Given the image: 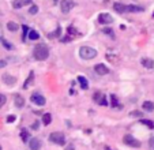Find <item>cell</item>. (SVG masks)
I'll return each mask as SVG.
<instances>
[{
  "label": "cell",
  "mask_w": 154,
  "mask_h": 150,
  "mask_svg": "<svg viewBox=\"0 0 154 150\" xmlns=\"http://www.w3.org/2000/svg\"><path fill=\"white\" fill-rule=\"evenodd\" d=\"M66 150H74V146L72 145H68V146L66 147Z\"/></svg>",
  "instance_id": "37"
},
{
  "label": "cell",
  "mask_w": 154,
  "mask_h": 150,
  "mask_svg": "<svg viewBox=\"0 0 154 150\" xmlns=\"http://www.w3.org/2000/svg\"><path fill=\"white\" fill-rule=\"evenodd\" d=\"M3 81H4V83H7V85H14L15 82H17V79H15L14 77H11V75L6 74V75H3Z\"/></svg>",
  "instance_id": "15"
},
{
  "label": "cell",
  "mask_w": 154,
  "mask_h": 150,
  "mask_svg": "<svg viewBox=\"0 0 154 150\" xmlns=\"http://www.w3.org/2000/svg\"><path fill=\"white\" fill-rule=\"evenodd\" d=\"M105 150H112V149H109V147H108V146H106V147H105Z\"/></svg>",
  "instance_id": "39"
},
{
  "label": "cell",
  "mask_w": 154,
  "mask_h": 150,
  "mask_svg": "<svg viewBox=\"0 0 154 150\" xmlns=\"http://www.w3.org/2000/svg\"><path fill=\"white\" fill-rule=\"evenodd\" d=\"M149 146H150L151 150H154V136H151V138L149 139Z\"/></svg>",
  "instance_id": "31"
},
{
  "label": "cell",
  "mask_w": 154,
  "mask_h": 150,
  "mask_svg": "<svg viewBox=\"0 0 154 150\" xmlns=\"http://www.w3.org/2000/svg\"><path fill=\"white\" fill-rule=\"evenodd\" d=\"M104 33H106V34L111 36V37H115V36H113V30L109 29V27H105V29H104Z\"/></svg>",
  "instance_id": "29"
},
{
  "label": "cell",
  "mask_w": 154,
  "mask_h": 150,
  "mask_svg": "<svg viewBox=\"0 0 154 150\" xmlns=\"http://www.w3.org/2000/svg\"><path fill=\"white\" fill-rule=\"evenodd\" d=\"M79 56L85 60H90V59H94L97 56V51L94 48H90V46H82L79 49Z\"/></svg>",
  "instance_id": "2"
},
{
  "label": "cell",
  "mask_w": 154,
  "mask_h": 150,
  "mask_svg": "<svg viewBox=\"0 0 154 150\" xmlns=\"http://www.w3.org/2000/svg\"><path fill=\"white\" fill-rule=\"evenodd\" d=\"M49 141L56 145H66V136H64L63 133L56 131V133H52L49 135Z\"/></svg>",
  "instance_id": "3"
},
{
  "label": "cell",
  "mask_w": 154,
  "mask_h": 150,
  "mask_svg": "<svg viewBox=\"0 0 154 150\" xmlns=\"http://www.w3.org/2000/svg\"><path fill=\"white\" fill-rule=\"evenodd\" d=\"M60 33H61V29H60V26H57V30H56V33H55V32H53V33H51V34H49V38L59 37V36H60Z\"/></svg>",
  "instance_id": "25"
},
{
  "label": "cell",
  "mask_w": 154,
  "mask_h": 150,
  "mask_svg": "<svg viewBox=\"0 0 154 150\" xmlns=\"http://www.w3.org/2000/svg\"><path fill=\"white\" fill-rule=\"evenodd\" d=\"M30 100H32L33 104L38 105V107H42V105H45V97H42V95L38 94V93H35V94H32Z\"/></svg>",
  "instance_id": "6"
},
{
  "label": "cell",
  "mask_w": 154,
  "mask_h": 150,
  "mask_svg": "<svg viewBox=\"0 0 154 150\" xmlns=\"http://www.w3.org/2000/svg\"><path fill=\"white\" fill-rule=\"evenodd\" d=\"M142 107H143V109L147 111V112H151V111L154 109V104L151 101H145L142 104Z\"/></svg>",
  "instance_id": "17"
},
{
  "label": "cell",
  "mask_w": 154,
  "mask_h": 150,
  "mask_svg": "<svg viewBox=\"0 0 154 150\" xmlns=\"http://www.w3.org/2000/svg\"><path fill=\"white\" fill-rule=\"evenodd\" d=\"M75 7V2L74 0H61L60 3V8H61V12H64V14H67V12H70L71 10Z\"/></svg>",
  "instance_id": "4"
},
{
  "label": "cell",
  "mask_w": 154,
  "mask_h": 150,
  "mask_svg": "<svg viewBox=\"0 0 154 150\" xmlns=\"http://www.w3.org/2000/svg\"><path fill=\"white\" fill-rule=\"evenodd\" d=\"M33 128H34V130H37V128H38V123H35L34 126H33Z\"/></svg>",
  "instance_id": "38"
},
{
  "label": "cell",
  "mask_w": 154,
  "mask_h": 150,
  "mask_svg": "<svg viewBox=\"0 0 154 150\" xmlns=\"http://www.w3.org/2000/svg\"><path fill=\"white\" fill-rule=\"evenodd\" d=\"M29 12H30V14H32V15H35V14H37V12H38V7L35 6V4H33V6L30 7Z\"/></svg>",
  "instance_id": "26"
},
{
  "label": "cell",
  "mask_w": 154,
  "mask_h": 150,
  "mask_svg": "<svg viewBox=\"0 0 154 150\" xmlns=\"http://www.w3.org/2000/svg\"><path fill=\"white\" fill-rule=\"evenodd\" d=\"M6 66V60H0V68H3Z\"/></svg>",
  "instance_id": "36"
},
{
  "label": "cell",
  "mask_w": 154,
  "mask_h": 150,
  "mask_svg": "<svg viewBox=\"0 0 154 150\" xmlns=\"http://www.w3.org/2000/svg\"><path fill=\"white\" fill-rule=\"evenodd\" d=\"M140 63H142V66L146 67V68H153L154 67V60L147 59V58H143L142 60H140Z\"/></svg>",
  "instance_id": "13"
},
{
  "label": "cell",
  "mask_w": 154,
  "mask_h": 150,
  "mask_svg": "<svg viewBox=\"0 0 154 150\" xmlns=\"http://www.w3.org/2000/svg\"><path fill=\"white\" fill-rule=\"evenodd\" d=\"M123 142H124L127 146H131V147H140V142L138 139H135L132 135H125L123 138Z\"/></svg>",
  "instance_id": "5"
},
{
  "label": "cell",
  "mask_w": 154,
  "mask_h": 150,
  "mask_svg": "<svg viewBox=\"0 0 154 150\" xmlns=\"http://www.w3.org/2000/svg\"><path fill=\"white\" fill-rule=\"evenodd\" d=\"M33 79H34V74H33V71L29 74V77H27V81L23 83V89H27L29 87V85L33 82Z\"/></svg>",
  "instance_id": "19"
},
{
  "label": "cell",
  "mask_w": 154,
  "mask_h": 150,
  "mask_svg": "<svg viewBox=\"0 0 154 150\" xmlns=\"http://www.w3.org/2000/svg\"><path fill=\"white\" fill-rule=\"evenodd\" d=\"M20 138H22L23 142L29 141V131H27L26 128H22V130H20Z\"/></svg>",
  "instance_id": "18"
},
{
  "label": "cell",
  "mask_w": 154,
  "mask_h": 150,
  "mask_svg": "<svg viewBox=\"0 0 154 150\" xmlns=\"http://www.w3.org/2000/svg\"><path fill=\"white\" fill-rule=\"evenodd\" d=\"M140 123L145 124V126H147L149 128H153L154 127V123L151 120H147V119H140Z\"/></svg>",
  "instance_id": "24"
},
{
  "label": "cell",
  "mask_w": 154,
  "mask_h": 150,
  "mask_svg": "<svg viewBox=\"0 0 154 150\" xmlns=\"http://www.w3.org/2000/svg\"><path fill=\"white\" fill-rule=\"evenodd\" d=\"M23 104H25L23 98L19 97V95H17V97H15V105H17L18 108H20V107H23Z\"/></svg>",
  "instance_id": "22"
},
{
  "label": "cell",
  "mask_w": 154,
  "mask_h": 150,
  "mask_svg": "<svg viewBox=\"0 0 154 150\" xmlns=\"http://www.w3.org/2000/svg\"><path fill=\"white\" fill-rule=\"evenodd\" d=\"M98 22L102 23V25H108V23L113 22V18H112V15H109V14H100L98 15Z\"/></svg>",
  "instance_id": "7"
},
{
  "label": "cell",
  "mask_w": 154,
  "mask_h": 150,
  "mask_svg": "<svg viewBox=\"0 0 154 150\" xmlns=\"http://www.w3.org/2000/svg\"><path fill=\"white\" fill-rule=\"evenodd\" d=\"M29 147H30V150H40V149H41V141H40L38 138L30 139Z\"/></svg>",
  "instance_id": "10"
},
{
  "label": "cell",
  "mask_w": 154,
  "mask_h": 150,
  "mask_svg": "<svg viewBox=\"0 0 154 150\" xmlns=\"http://www.w3.org/2000/svg\"><path fill=\"white\" fill-rule=\"evenodd\" d=\"M30 3H32V0H15L14 3H12V7L14 8H22L23 6L30 4Z\"/></svg>",
  "instance_id": "11"
},
{
  "label": "cell",
  "mask_w": 154,
  "mask_h": 150,
  "mask_svg": "<svg viewBox=\"0 0 154 150\" xmlns=\"http://www.w3.org/2000/svg\"><path fill=\"white\" fill-rule=\"evenodd\" d=\"M111 100H112V105H113V107H119V102H117L116 95L112 94V95H111Z\"/></svg>",
  "instance_id": "28"
},
{
  "label": "cell",
  "mask_w": 154,
  "mask_h": 150,
  "mask_svg": "<svg viewBox=\"0 0 154 150\" xmlns=\"http://www.w3.org/2000/svg\"><path fill=\"white\" fill-rule=\"evenodd\" d=\"M94 101L100 105H108V101H106V97H105L102 93H94Z\"/></svg>",
  "instance_id": "8"
},
{
  "label": "cell",
  "mask_w": 154,
  "mask_h": 150,
  "mask_svg": "<svg viewBox=\"0 0 154 150\" xmlns=\"http://www.w3.org/2000/svg\"><path fill=\"white\" fill-rule=\"evenodd\" d=\"M130 116H134V117H138V116H142V112H131Z\"/></svg>",
  "instance_id": "35"
},
{
  "label": "cell",
  "mask_w": 154,
  "mask_h": 150,
  "mask_svg": "<svg viewBox=\"0 0 154 150\" xmlns=\"http://www.w3.org/2000/svg\"><path fill=\"white\" fill-rule=\"evenodd\" d=\"M33 56H34L35 60H45L49 56V49L44 44H37L33 49Z\"/></svg>",
  "instance_id": "1"
},
{
  "label": "cell",
  "mask_w": 154,
  "mask_h": 150,
  "mask_svg": "<svg viewBox=\"0 0 154 150\" xmlns=\"http://www.w3.org/2000/svg\"><path fill=\"white\" fill-rule=\"evenodd\" d=\"M113 8H115V11L119 12V14H124V12H127V6H125V4H122V3H115Z\"/></svg>",
  "instance_id": "12"
},
{
  "label": "cell",
  "mask_w": 154,
  "mask_h": 150,
  "mask_svg": "<svg viewBox=\"0 0 154 150\" xmlns=\"http://www.w3.org/2000/svg\"><path fill=\"white\" fill-rule=\"evenodd\" d=\"M51 121H52V116H51L49 113H45V115L42 116V123L45 124V126H49Z\"/></svg>",
  "instance_id": "20"
},
{
  "label": "cell",
  "mask_w": 154,
  "mask_h": 150,
  "mask_svg": "<svg viewBox=\"0 0 154 150\" xmlns=\"http://www.w3.org/2000/svg\"><path fill=\"white\" fill-rule=\"evenodd\" d=\"M6 101H7V97H6V95H4V94H0V108L6 104Z\"/></svg>",
  "instance_id": "27"
},
{
  "label": "cell",
  "mask_w": 154,
  "mask_h": 150,
  "mask_svg": "<svg viewBox=\"0 0 154 150\" xmlns=\"http://www.w3.org/2000/svg\"><path fill=\"white\" fill-rule=\"evenodd\" d=\"M2 42H3V45L6 46L7 49H12V45H11V44H10V42H7L6 40H2Z\"/></svg>",
  "instance_id": "32"
},
{
  "label": "cell",
  "mask_w": 154,
  "mask_h": 150,
  "mask_svg": "<svg viewBox=\"0 0 154 150\" xmlns=\"http://www.w3.org/2000/svg\"><path fill=\"white\" fill-rule=\"evenodd\" d=\"M15 119H17V117H15V116H14V115H10V116H8V117H7V121H8V123H12V121H14V120H15Z\"/></svg>",
  "instance_id": "34"
},
{
  "label": "cell",
  "mask_w": 154,
  "mask_h": 150,
  "mask_svg": "<svg viewBox=\"0 0 154 150\" xmlns=\"http://www.w3.org/2000/svg\"><path fill=\"white\" fill-rule=\"evenodd\" d=\"M78 82H79V85H81L82 89L86 90L87 87H89V82H87V79L85 78V77H82V75H79L78 77Z\"/></svg>",
  "instance_id": "14"
},
{
  "label": "cell",
  "mask_w": 154,
  "mask_h": 150,
  "mask_svg": "<svg viewBox=\"0 0 154 150\" xmlns=\"http://www.w3.org/2000/svg\"><path fill=\"white\" fill-rule=\"evenodd\" d=\"M68 33H70V34H79V33H78V30H76L75 27H72V26H70V27H68Z\"/></svg>",
  "instance_id": "30"
},
{
  "label": "cell",
  "mask_w": 154,
  "mask_h": 150,
  "mask_svg": "<svg viewBox=\"0 0 154 150\" xmlns=\"http://www.w3.org/2000/svg\"><path fill=\"white\" fill-rule=\"evenodd\" d=\"M22 29H23V36H22V40H25V38H26L27 32H29V29H27V26H22Z\"/></svg>",
  "instance_id": "33"
},
{
  "label": "cell",
  "mask_w": 154,
  "mask_h": 150,
  "mask_svg": "<svg viewBox=\"0 0 154 150\" xmlns=\"http://www.w3.org/2000/svg\"><path fill=\"white\" fill-rule=\"evenodd\" d=\"M94 70H96V72L98 75H106L108 72H109V68H108L105 64H97V66L94 67Z\"/></svg>",
  "instance_id": "9"
},
{
  "label": "cell",
  "mask_w": 154,
  "mask_h": 150,
  "mask_svg": "<svg viewBox=\"0 0 154 150\" xmlns=\"http://www.w3.org/2000/svg\"><path fill=\"white\" fill-rule=\"evenodd\" d=\"M29 38L30 40H38V38H40V34H38L35 30H30L29 32Z\"/></svg>",
  "instance_id": "23"
},
{
  "label": "cell",
  "mask_w": 154,
  "mask_h": 150,
  "mask_svg": "<svg viewBox=\"0 0 154 150\" xmlns=\"http://www.w3.org/2000/svg\"><path fill=\"white\" fill-rule=\"evenodd\" d=\"M127 11H130V12H140V11H143V8L140 6H134V4H131V6H127Z\"/></svg>",
  "instance_id": "16"
},
{
  "label": "cell",
  "mask_w": 154,
  "mask_h": 150,
  "mask_svg": "<svg viewBox=\"0 0 154 150\" xmlns=\"http://www.w3.org/2000/svg\"><path fill=\"white\" fill-rule=\"evenodd\" d=\"M7 29H8L10 32H17V30H18V25L15 22H8V23H7Z\"/></svg>",
  "instance_id": "21"
}]
</instances>
